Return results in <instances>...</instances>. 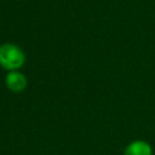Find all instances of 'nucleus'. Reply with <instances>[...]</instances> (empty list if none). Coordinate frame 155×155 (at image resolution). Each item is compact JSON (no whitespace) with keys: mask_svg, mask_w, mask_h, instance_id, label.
I'll list each match as a JSON object with an SVG mask.
<instances>
[{"mask_svg":"<svg viewBox=\"0 0 155 155\" xmlns=\"http://www.w3.org/2000/svg\"><path fill=\"white\" fill-rule=\"evenodd\" d=\"M24 51L13 42H4L0 45V67L7 71L19 70L25 64Z\"/></svg>","mask_w":155,"mask_h":155,"instance_id":"nucleus-1","label":"nucleus"},{"mask_svg":"<svg viewBox=\"0 0 155 155\" xmlns=\"http://www.w3.org/2000/svg\"><path fill=\"white\" fill-rule=\"evenodd\" d=\"M5 86L13 93H21L27 88L28 79L21 70L7 71L5 75Z\"/></svg>","mask_w":155,"mask_h":155,"instance_id":"nucleus-2","label":"nucleus"},{"mask_svg":"<svg viewBox=\"0 0 155 155\" xmlns=\"http://www.w3.org/2000/svg\"><path fill=\"white\" fill-rule=\"evenodd\" d=\"M124 155H153V147L145 140L136 139L125 147Z\"/></svg>","mask_w":155,"mask_h":155,"instance_id":"nucleus-3","label":"nucleus"}]
</instances>
